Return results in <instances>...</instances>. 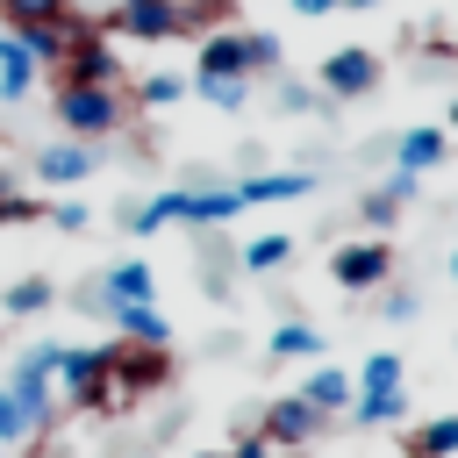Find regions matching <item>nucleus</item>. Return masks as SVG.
Wrapping results in <instances>:
<instances>
[{"mask_svg": "<svg viewBox=\"0 0 458 458\" xmlns=\"http://www.w3.org/2000/svg\"><path fill=\"white\" fill-rule=\"evenodd\" d=\"M279 64V36L272 29H215L200 36V79H258Z\"/></svg>", "mask_w": 458, "mask_h": 458, "instance_id": "1", "label": "nucleus"}, {"mask_svg": "<svg viewBox=\"0 0 458 458\" xmlns=\"http://www.w3.org/2000/svg\"><path fill=\"white\" fill-rule=\"evenodd\" d=\"M57 386H64V401H72L79 415H114V408H122V394H114V344H93V351H72V344H64Z\"/></svg>", "mask_w": 458, "mask_h": 458, "instance_id": "2", "label": "nucleus"}, {"mask_svg": "<svg viewBox=\"0 0 458 458\" xmlns=\"http://www.w3.org/2000/svg\"><path fill=\"white\" fill-rule=\"evenodd\" d=\"M57 129L79 143H100L122 129V93L114 86H57Z\"/></svg>", "mask_w": 458, "mask_h": 458, "instance_id": "3", "label": "nucleus"}, {"mask_svg": "<svg viewBox=\"0 0 458 458\" xmlns=\"http://www.w3.org/2000/svg\"><path fill=\"white\" fill-rule=\"evenodd\" d=\"M172 386V344H114V394L150 401Z\"/></svg>", "mask_w": 458, "mask_h": 458, "instance_id": "4", "label": "nucleus"}, {"mask_svg": "<svg viewBox=\"0 0 458 458\" xmlns=\"http://www.w3.org/2000/svg\"><path fill=\"white\" fill-rule=\"evenodd\" d=\"M57 358H64V344H36L21 365H14V379H7V394L21 401V415L43 429L50 422V408H57Z\"/></svg>", "mask_w": 458, "mask_h": 458, "instance_id": "5", "label": "nucleus"}, {"mask_svg": "<svg viewBox=\"0 0 458 458\" xmlns=\"http://www.w3.org/2000/svg\"><path fill=\"white\" fill-rule=\"evenodd\" d=\"M329 279H336L344 293L386 286V279H394V250H386V236H358V243H336V250H329Z\"/></svg>", "mask_w": 458, "mask_h": 458, "instance_id": "6", "label": "nucleus"}, {"mask_svg": "<svg viewBox=\"0 0 458 458\" xmlns=\"http://www.w3.org/2000/svg\"><path fill=\"white\" fill-rule=\"evenodd\" d=\"M114 79H122V64H114L107 36L86 21V29L72 36V50L57 57V86H114Z\"/></svg>", "mask_w": 458, "mask_h": 458, "instance_id": "7", "label": "nucleus"}, {"mask_svg": "<svg viewBox=\"0 0 458 458\" xmlns=\"http://www.w3.org/2000/svg\"><path fill=\"white\" fill-rule=\"evenodd\" d=\"M315 79H322L329 100H365V93L379 86V57H372L365 43H344V50H329V57L315 64Z\"/></svg>", "mask_w": 458, "mask_h": 458, "instance_id": "8", "label": "nucleus"}, {"mask_svg": "<svg viewBox=\"0 0 458 458\" xmlns=\"http://www.w3.org/2000/svg\"><path fill=\"white\" fill-rule=\"evenodd\" d=\"M329 415H315L301 394H279L265 415H258V437L272 444V451H301V444H315V429H322Z\"/></svg>", "mask_w": 458, "mask_h": 458, "instance_id": "9", "label": "nucleus"}, {"mask_svg": "<svg viewBox=\"0 0 458 458\" xmlns=\"http://www.w3.org/2000/svg\"><path fill=\"white\" fill-rule=\"evenodd\" d=\"M107 29L143 36V43H172V36H179V0H114Z\"/></svg>", "mask_w": 458, "mask_h": 458, "instance_id": "10", "label": "nucleus"}, {"mask_svg": "<svg viewBox=\"0 0 458 458\" xmlns=\"http://www.w3.org/2000/svg\"><path fill=\"white\" fill-rule=\"evenodd\" d=\"M100 315L122 329V344H172V322L157 315V301H107Z\"/></svg>", "mask_w": 458, "mask_h": 458, "instance_id": "11", "label": "nucleus"}, {"mask_svg": "<svg viewBox=\"0 0 458 458\" xmlns=\"http://www.w3.org/2000/svg\"><path fill=\"white\" fill-rule=\"evenodd\" d=\"M36 172H43L50 186H79V179L93 172V143H79V136H57V143H43V150H36Z\"/></svg>", "mask_w": 458, "mask_h": 458, "instance_id": "12", "label": "nucleus"}, {"mask_svg": "<svg viewBox=\"0 0 458 458\" xmlns=\"http://www.w3.org/2000/svg\"><path fill=\"white\" fill-rule=\"evenodd\" d=\"M444 157H451V129H408V136L394 143V172H415V179L437 172Z\"/></svg>", "mask_w": 458, "mask_h": 458, "instance_id": "13", "label": "nucleus"}, {"mask_svg": "<svg viewBox=\"0 0 458 458\" xmlns=\"http://www.w3.org/2000/svg\"><path fill=\"white\" fill-rule=\"evenodd\" d=\"M243 208H272V200H301L315 193V172H258V179H236Z\"/></svg>", "mask_w": 458, "mask_h": 458, "instance_id": "14", "label": "nucleus"}, {"mask_svg": "<svg viewBox=\"0 0 458 458\" xmlns=\"http://www.w3.org/2000/svg\"><path fill=\"white\" fill-rule=\"evenodd\" d=\"M351 394H358V379H351L344 365H315V372H308V386H301V401H308L315 415H336V408H351Z\"/></svg>", "mask_w": 458, "mask_h": 458, "instance_id": "15", "label": "nucleus"}, {"mask_svg": "<svg viewBox=\"0 0 458 458\" xmlns=\"http://www.w3.org/2000/svg\"><path fill=\"white\" fill-rule=\"evenodd\" d=\"M29 86H36V57L21 50V36L0 29V100L14 107V100H29Z\"/></svg>", "mask_w": 458, "mask_h": 458, "instance_id": "16", "label": "nucleus"}, {"mask_svg": "<svg viewBox=\"0 0 458 458\" xmlns=\"http://www.w3.org/2000/svg\"><path fill=\"white\" fill-rule=\"evenodd\" d=\"M415 186H422L415 172H386V186H379V193H365V222H372V229H394V215L415 200Z\"/></svg>", "mask_w": 458, "mask_h": 458, "instance_id": "17", "label": "nucleus"}, {"mask_svg": "<svg viewBox=\"0 0 458 458\" xmlns=\"http://www.w3.org/2000/svg\"><path fill=\"white\" fill-rule=\"evenodd\" d=\"M243 14V0H179V36H215V29H229Z\"/></svg>", "mask_w": 458, "mask_h": 458, "instance_id": "18", "label": "nucleus"}, {"mask_svg": "<svg viewBox=\"0 0 458 458\" xmlns=\"http://www.w3.org/2000/svg\"><path fill=\"white\" fill-rule=\"evenodd\" d=\"M229 215H243V193L236 186H186V222L200 229V222H229Z\"/></svg>", "mask_w": 458, "mask_h": 458, "instance_id": "19", "label": "nucleus"}, {"mask_svg": "<svg viewBox=\"0 0 458 458\" xmlns=\"http://www.w3.org/2000/svg\"><path fill=\"white\" fill-rule=\"evenodd\" d=\"M64 14H72V0H0V29L7 36L36 29V21H64Z\"/></svg>", "mask_w": 458, "mask_h": 458, "instance_id": "20", "label": "nucleus"}, {"mask_svg": "<svg viewBox=\"0 0 458 458\" xmlns=\"http://www.w3.org/2000/svg\"><path fill=\"white\" fill-rule=\"evenodd\" d=\"M351 415H358L365 429H379V422H401V415H408V394H401V386H379V394H351Z\"/></svg>", "mask_w": 458, "mask_h": 458, "instance_id": "21", "label": "nucleus"}, {"mask_svg": "<svg viewBox=\"0 0 458 458\" xmlns=\"http://www.w3.org/2000/svg\"><path fill=\"white\" fill-rule=\"evenodd\" d=\"M451 451H458V415H429L408 437V458H451Z\"/></svg>", "mask_w": 458, "mask_h": 458, "instance_id": "22", "label": "nucleus"}, {"mask_svg": "<svg viewBox=\"0 0 458 458\" xmlns=\"http://www.w3.org/2000/svg\"><path fill=\"white\" fill-rule=\"evenodd\" d=\"M165 222H186V186H172V193H157V200H143V208L129 215V229H136V236L165 229Z\"/></svg>", "mask_w": 458, "mask_h": 458, "instance_id": "23", "label": "nucleus"}, {"mask_svg": "<svg viewBox=\"0 0 458 458\" xmlns=\"http://www.w3.org/2000/svg\"><path fill=\"white\" fill-rule=\"evenodd\" d=\"M50 301H57V286H50L43 272H29V279H14V286L0 293V308H7V315H43Z\"/></svg>", "mask_w": 458, "mask_h": 458, "instance_id": "24", "label": "nucleus"}, {"mask_svg": "<svg viewBox=\"0 0 458 458\" xmlns=\"http://www.w3.org/2000/svg\"><path fill=\"white\" fill-rule=\"evenodd\" d=\"M286 258H293V236H279V229H272V236H250V243H243V272H279Z\"/></svg>", "mask_w": 458, "mask_h": 458, "instance_id": "25", "label": "nucleus"}, {"mask_svg": "<svg viewBox=\"0 0 458 458\" xmlns=\"http://www.w3.org/2000/svg\"><path fill=\"white\" fill-rule=\"evenodd\" d=\"M193 93V79H179V72H150V79H136V100L143 107H172V100H186Z\"/></svg>", "mask_w": 458, "mask_h": 458, "instance_id": "26", "label": "nucleus"}, {"mask_svg": "<svg viewBox=\"0 0 458 458\" xmlns=\"http://www.w3.org/2000/svg\"><path fill=\"white\" fill-rule=\"evenodd\" d=\"M272 358H322V336L308 322H279L272 329Z\"/></svg>", "mask_w": 458, "mask_h": 458, "instance_id": "27", "label": "nucleus"}, {"mask_svg": "<svg viewBox=\"0 0 458 458\" xmlns=\"http://www.w3.org/2000/svg\"><path fill=\"white\" fill-rule=\"evenodd\" d=\"M379 386H401V351H372L358 365V394H379Z\"/></svg>", "mask_w": 458, "mask_h": 458, "instance_id": "28", "label": "nucleus"}, {"mask_svg": "<svg viewBox=\"0 0 458 458\" xmlns=\"http://www.w3.org/2000/svg\"><path fill=\"white\" fill-rule=\"evenodd\" d=\"M193 93H200V100H215V107H229V114H236V107H243V100H250V79H200V72H193Z\"/></svg>", "mask_w": 458, "mask_h": 458, "instance_id": "29", "label": "nucleus"}, {"mask_svg": "<svg viewBox=\"0 0 458 458\" xmlns=\"http://www.w3.org/2000/svg\"><path fill=\"white\" fill-rule=\"evenodd\" d=\"M29 437H36V422H29V415H21V401L0 386V444H29Z\"/></svg>", "mask_w": 458, "mask_h": 458, "instance_id": "30", "label": "nucleus"}, {"mask_svg": "<svg viewBox=\"0 0 458 458\" xmlns=\"http://www.w3.org/2000/svg\"><path fill=\"white\" fill-rule=\"evenodd\" d=\"M43 215V200H29V193H7L0 200V222H36Z\"/></svg>", "mask_w": 458, "mask_h": 458, "instance_id": "31", "label": "nucleus"}, {"mask_svg": "<svg viewBox=\"0 0 458 458\" xmlns=\"http://www.w3.org/2000/svg\"><path fill=\"white\" fill-rule=\"evenodd\" d=\"M57 229H86V200H57V208H43Z\"/></svg>", "mask_w": 458, "mask_h": 458, "instance_id": "32", "label": "nucleus"}, {"mask_svg": "<svg viewBox=\"0 0 458 458\" xmlns=\"http://www.w3.org/2000/svg\"><path fill=\"white\" fill-rule=\"evenodd\" d=\"M286 7H293V14H308V21H315V14H336V7H344V0H286Z\"/></svg>", "mask_w": 458, "mask_h": 458, "instance_id": "33", "label": "nucleus"}, {"mask_svg": "<svg viewBox=\"0 0 458 458\" xmlns=\"http://www.w3.org/2000/svg\"><path fill=\"white\" fill-rule=\"evenodd\" d=\"M229 458H279V451H272V444H265V437H243V444H236V451H229Z\"/></svg>", "mask_w": 458, "mask_h": 458, "instance_id": "34", "label": "nucleus"}, {"mask_svg": "<svg viewBox=\"0 0 458 458\" xmlns=\"http://www.w3.org/2000/svg\"><path fill=\"white\" fill-rule=\"evenodd\" d=\"M7 193H14V172H0V200H7Z\"/></svg>", "mask_w": 458, "mask_h": 458, "instance_id": "35", "label": "nucleus"}, {"mask_svg": "<svg viewBox=\"0 0 458 458\" xmlns=\"http://www.w3.org/2000/svg\"><path fill=\"white\" fill-rule=\"evenodd\" d=\"M193 458H229V451H193Z\"/></svg>", "mask_w": 458, "mask_h": 458, "instance_id": "36", "label": "nucleus"}, {"mask_svg": "<svg viewBox=\"0 0 458 458\" xmlns=\"http://www.w3.org/2000/svg\"><path fill=\"white\" fill-rule=\"evenodd\" d=\"M344 7H379V0H344Z\"/></svg>", "mask_w": 458, "mask_h": 458, "instance_id": "37", "label": "nucleus"}, {"mask_svg": "<svg viewBox=\"0 0 458 458\" xmlns=\"http://www.w3.org/2000/svg\"><path fill=\"white\" fill-rule=\"evenodd\" d=\"M451 286H458V250H451Z\"/></svg>", "mask_w": 458, "mask_h": 458, "instance_id": "38", "label": "nucleus"}, {"mask_svg": "<svg viewBox=\"0 0 458 458\" xmlns=\"http://www.w3.org/2000/svg\"><path fill=\"white\" fill-rule=\"evenodd\" d=\"M451 129H458V100H451Z\"/></svg>", "mask_w": 458, "mask_h": 458, "instance_id": "39", "label": "nucleus"}, {"mask_svg": "<svg viewBox=\"0 0 458 458\" xmlns=\"http://www.w3.org/2000/svg\"><path fill=\"white\" fill-rule=\"evenodd\" d=\"M0 458H7V444H0Z\"/></svg>", "mask_w": 458, "mask_h": 458, "instance_id": "40", "label": "nucleus"}]
</instances>
